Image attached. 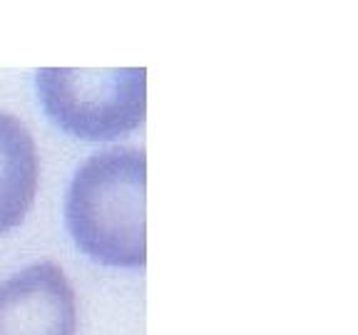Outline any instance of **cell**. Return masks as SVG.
<instances>
[{"label": "cell", "mask_w": 358, "mask_h": 335, "mask_svg": "<svg viewBox=\"0 0 358 335\" xmlns=\"http://www.w3.org/2000/svg\"><path fill=\"white\" fill-rule=\"evenodd\" d=\"M65 226L85 256L112 268L147 263V154L110 147L90 154L65 194Z\"/></svg>", "instance_id": "obj_1"}, {"label": "cell", "mask_w": 358, "mask_h": 335, "mask_svg": "<svg viewBox=\"0 0 358 335\" xmlns=\"http://www.w3.org/2000/svg\"><path fill=\"white\" fill-rule=\"evenodd\" d=\"M35 87L50 122L78 140L112 142L145 122V67H43Z\"/></svg>", "instance_id": "obj_2"}, {"label": "cell", "mask_w": 358, "mask_h": 335, "mask_svg": "<svg viewBox=\"0 0 358 335\" xmlns=\"http://www.w3.org/2000/svg\"><path fill=\"white\" fill-rule=\"evenodd\" d=\"M0 335H78V298L52 261L0 283Z\"/></svg>", "instance_id": "obj_3"}, {"label": "cell", "mask_w": 358, "mask_h": 335, "mask_svg": "<svg viewBox=\"0 0 358 335\" xmlns=\"http://www.w3.org/2000/svg\"><path fill=\"white\" fill-rule=\"evenodd\" d=\"M40 181L38 147L20 117L0 110V236L25 221Z\"/></svg>", "instance_id": "obj_4"}]
</instances>
